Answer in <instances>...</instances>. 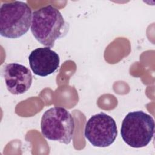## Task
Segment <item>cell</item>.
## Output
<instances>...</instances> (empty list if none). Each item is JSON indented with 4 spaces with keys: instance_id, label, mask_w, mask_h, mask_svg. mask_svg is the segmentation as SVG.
Segmentation results:
<instances>
[{
    "instance_id": "obj_1",
    "label": "cell",
    "mask_w": 155,
    "mask_h": 155,
    "mask_svg": "<svg viewBox=\"0 0 155 155\" xmlns=\"http://www.w3.org/2000/svg\"><path fill=\"white\" fill-rule=\"evenodd\" d=\"M68 31V24L61 13L51 5L33 12L31 31L35 39L47 47H53L56 40L64 37Z\"/></svg>"
},
{
    "instance_id": "obj_2",
    "label": "cell",
    "mask_w": 155,
    "mask_h": 155,
    "mask_svg": "<svg viewBox=\"0 0 155 155\" xmlns=\"http://www.w3.org/2000/svg\"><path fill=\"white\" fill-rule=\"evenodd\" d=\"M31 9L22 1L3 3L0 8V34L2 36L15 39L25 35L32 21Z\"/></svg>"
},
{
    "instance_id": "obj_3",
    "label": "cell",
    "mask_w": 155,
    "mask_h": 155,
    "mask_svg": "<svg viewBox=\"0 0 155 155\" xmlns=\"http://www.w3.org/2000/svg\"><path fill=\"white\" fill-rule=\"evenodd\" d=\"M74 128L72 115L63 107H51L44 112L41 118V133L50 140L69 144L73 137Z\"/></svg>"
},
{
    "instance_id": "obj_4",
    "label": "cell",
    "mask_w": 155,
    "mask_h": 155,
    "mask_svg": "<svg viewBox=\"0 0 155 155\" xmlns=\"http://www.w3.org/2000/svg\"><path fill=\"white\" fill-rule=\"evenodd\" d=\"M154 119L150 114L136 111L128 113L124 117L120 129L123 140L133 148L147 146L154 133Z\"/></svg>"
},
{
    "instance_id": "obj_5",
    "label": "cell",
    "mask_w": 155,
    "mask_h": 155,
    "mask_svg": "<svg viewBox=\"0 0 155 155\" xmlns=\"http://www.w3.org/2000/svg\"><path fill=\"white\" fill-rule=\"evenodd\" d=\"M84 136L94 147H107L111 145L117 136L114 119L105 113L93 115L87 122Z\"/></svg>"
},
{
    "instance_id": "obj_6",
    "label": "cell",
    "mask_w": 155,
    "mask_h": 155,
    "mask_svg": "<svg viewBox=\"0 0 155 155\" xmlns=\"http://www.w3.org/2000/svg\"><path fill=\"white\" fill-rule=\"evenodd\" d=\"M2 74L8 91L13 94H22L27 92L31 85V73L22 64H7L2 67Z\"/></svg>"
},
{
    "instance_id": "obj_7",
    "label": "cell",
    "mask_w": 155,
    "mask_h": 155,
    "mask_svg": "<svg viewBox=\"0 0 155 155\" xmlns=\"http://www.w3.org/2000/svg\"><path fill=\"white\" fill-rule=\"evenodd\" d=\"M28 61L35 74L45 77L58 68L60 59L56 52L46 47L33 50L28 56Z\"/></svg>"
}]
</instances>
